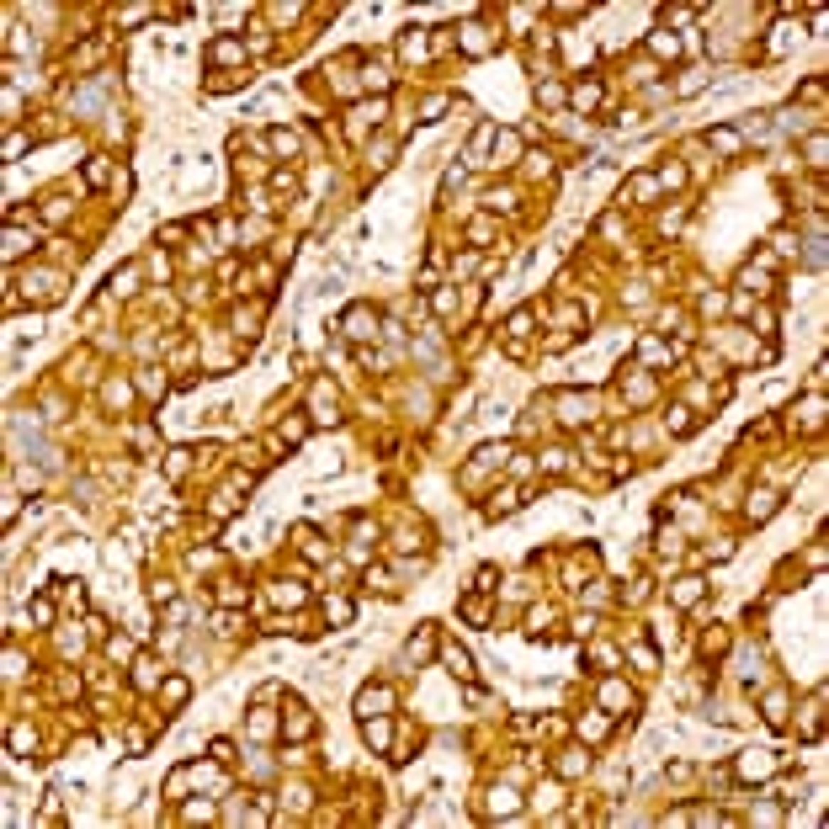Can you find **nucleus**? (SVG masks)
Wrapping results in <instances>:
<instances>
[{
    "label": "nucleus",
    "mask_w": 829,
    "mask_h": 829,
    "mask_svg": "<svg viewBox=\"0 0 829 829\" xmlns=\"http://www.w3.org/2000/svg\"><path fill=\"white\" fill-rule=\"evenodd\" d=\"M346 117H351V122H346V139H351V144H362V139H367V128H378V122L388 117V96H378V102H362V107H351Z\"/></svg>",
    "instance_id": "1"
},
{
    "label": "nucleus",
    "mask_w": 829,
    "mask_h": 829,
    "mask_svg": "<svg viewBox=\"0 0 829 829\" xmlns=\"http://www.w3.org/2000/svg\"><path fill=\"white\" fill-rule=\"evenodd\" d=\"M341 335H346V341H378L383 330H378V314L367 304H351V309H346V319H341Z\"/></svg>",
    "instance_id": "2"
},
{
    "label": "nucleus",
    "mask_w": 829,
    "mask_h": 829,
    "mask_svg": "<svg viewBox=\"0 0 829 829\" xmlns=\"http://www.w3.org/2000/svg\"><path fill=\"white\" fill-rule=\"evenodd\" d=\"M356 712H362V718H383V712H394V691H388V686H367L362 697H356Z\"/></svg>",
    "instance_id": "3"
},
{
    "label": "nucleus",
    "mask_w": 829,
    "mask_h": 829,
    "mask_svg": "<svg viewBox=\"0 0 829 829\" xmlns=\"http://www.w3.org/2000/svg\"><path fill=\"white\" fill-rule=\"evenodd\" d=\"M282 734L293 739V744H304V739L314 734V712L304 707V702H287V723H282Z\"/></svg>",
    "instance_id": "4"
},
{
    "label": "nucleus",
    "mask_w": 829,
    "mask_h": 829,
    "mask_svg": "<svg viewBox=\"0 0 829 829\" xmlns=\"http://www.w3.org/2000/svg\"><path fill=\"white\" fill-rule=\"evenodd\" d=\"M771 771H776V755H766V749H749L739 760V781H766Z\"/></svg>",
    "instance_id": "5"
},
{
    "label": "nucleus",
    "mask_w": 829,
    "mask_h": 829,
    "mask_svg": "<svg viewBox=\"0 0 829 829\" xmlns=\"http://www.w3.org/2000/svg\"><path fill=\"white\" fill-rule=\"evenodd\" d=\"M133 686L139 691H160V665L149 654H133Z\"/></svg>",
    "instance_id": "6"
},
{
    "label": "nucleus",
    "mask_w": 829,
    "mask_h": 829,
    "mask_svg": "<svg viewBox=\"0 0 829 829\" xmlns=\"http://www.w3.org/2000/svg\"><path fill=\"white\" fill-rule=\"evenodd\" d=\"M309 410H314V425H335V420H341V414H335V394H330V388H314V399H309Z\"/></svg>",
    "instance_id": "7"
},
{
    "label": "nucleus",
    "mask_w": 829,
    "mask_h": 829,
    "mask_svg": "<svg viewBox=\"0 0 829 829\" xmlns=\"http://www.w3.org/2000/svg\"><path fill=\"white\" fill-rule=\"evenodd\" d=\"M558 410H564L569 425H585L590 414H596V405H590V399H579V394H558Z\"/></svg>",
    "instance_id": "8"
},
{
    "label": "nucleus",
    "mask_w": 829,
    "mask_h": 829,
    "mask_svg": "<svg viewBox=\"0 0 829 829\" xmlns=\"http://www.w3.org/2000/svg\"><path fill=\"white\" fill-rule=\"evenodd\" d=\"M272 601L293 611V606H304V601H309V590L298 585V579H277V585H272Z\"/></svg>",
    "instance_id": "9"
},
{
    "label": "nucleus",
    "mask_w": 829,
    "mask_h": 829,
    "mask_svg": "<svg viewBox=\"0 0 829 829\" xmlns=\"http://www.w3.org/2000/svg\"><path fill=\"white\" fill-rule=\"evenodd\" d=\"M489 813H495V819H516L521 798H516V792H506V787H495V792H489Z\"/></svg>",
    "instance_id": "10"
},
{
    "label": "nucleus",
    "mask_w": 829,
    "mask_h": 829,
    "mask_svg": "<svg viewBox=\"0 0 829 829\" xmlns=\"http://www.w3.org/2000/svg\"><path fill=\"white\" fill-rule=\"evenodd\" d=\"M776 506H781V495H771V489H755V495H749V521H766V516H776Z\"/></svg>",
    "instance_id": "11"
},
{
    "label": "nucleus",
    "mask_w": 829,
    "mask_h": 829,
    "mask_svg": "<svg viewBox=\"0 0 829 829\" xmlns=\"http://www.w3.org/2000/svg\"><path fill=\"white\" fill-rule=\"evenodd\" d=\"M442 659H446V670H452L457 680H474V659H468V648L446 643V648H442Z\"/></svg>",
    "instance_id": "12"
},
{
    "label": "nucleus",
    "mask_w": 829,
    "mask_h": 829,
    "mask_svg": "<svg viewBox=\"0 0 829 829\" xmlns=\"http://www.w3.org/2000/svg\"><path fill=\"white\" fill-rule=\"evenodd\" d=\"M702 590H707V585H702L697 574H686V579H675V590H670V596H675V606H697Z\"/></svg>",
    "instance_id": "13"
},
{
    "label": "nucleus",
    "mask_w": 829,
    "mask_h": 829,
    "mask_svg": "<svg viewBox=\"0 0 829 829\" xmlns=\"http://www.w3.org/2000/svg\"><path fill=\"white\" fill-rule=\"evenodd\" d=\"M622 388H627V399H633V405H648V399H654V383H648L643 373H622Z\"/></svg>",
    "instance_id": "14"
},
{
    "label": "nucleus",
    "mask_w": 829,
    "mask_h": 829,
    "mask_svg": "<svg viewBox=\"0 0 829 829\" xmlns=\"http://www.w3.org/2000/svg\"><path fill=\"white\" fill-rule=\"evenodd\" d=\"M208 59H213V64H240V59H245V43H234V38H218V43L208 48Z\"/></svg>",
    "instance_id": "15"
},
{
    "label": "nucleus",
    "mask_w": 829,
    "mask_h": 829,
    "mask_svg": "<svg viewBox=\"0 0 829 829\" xmlns=\"http://www.w3.org/2000/svg\"><path fill=\"white\" fill-rule=\"evenodd\" d=\"M463 53H468V59L489 53V38H484V27H478V21H468V27H463Z\"/></svg>",
    "instance_id": "16"
},
{
    "label": "nucleus",
    "mask_w": 829,
    "mask_h": 829,
    "mask_svg": "<svg viewBox=\"0 0 829 829\" xmlns=\"http://www.w3.org/2000/svg\"><path fill=\"white\" fill-rule=\"evenodd\" d=\"M569 102H574L579 112H596V107H601V85H596V80L574 85V91H569Z\"/></svg>",
    "instance_id": "17"
},
{
    "label": "nucleus",
    "mask_w": 829,
    "mask_h": 829,
    "mask_svg": "<svg viewBox=\"0 0 829 829\" xmlns=\"http://www.w3.org/2000/svg\"><path fill=\"white\" fill-rule=\"evenodd\" d=\"M648 48H654L659 59H680V38L675 32H648Z\"/></svg>",
    "instance_id": "18"
},
{
    "label": "nucleus",
    "mask_w": 829,
    "mask_h": 829,
    "mask_svg": "<svg viewBox=\"0 0 829 829\" xmlns=\"http://www.w3.org/2000/svg\"><path fill=\"white\" fill-rule=\"evenodd\" d=\"M362 739L373 749H383L388 744V712H383V718H362Z\"/></svg>",
    "instance_id": "19"
},
{
    "label": "nucleus",
    "mask_w": 829,
    "mask_h": 829,
    "mask_svg": "<svg viewBox=\"0 0 829 829\" xmlns=\"http://www.w3.org/2000/svg\"><path fill=\"white\" fill-rule=\"evenodd\" d=\"M160 697H165V707H181V702L192 697V686H186L181 675H171V680H160Z\"/></svg>",
    "instance_id": "20"
},
{
    "label": "nucleus",
    "mask_w": 829,
    "mask_h": 829,
    "mask_svg": "<svg viewBox=\"0 0 829 829\" xmlns=\"http://www.w3.org/2000/svg\"><path fill=\"white\" fill-rule=\"evenodd\" d=\"M324 617H330V622H351L356 617V606H351V601H346V596H324Z\"/></svg>",
    "instance_id": "21"
},
{
    "label": "nucleus",
    "mask_w": 829,
    "mask_h": 829,
    "mask_svg": "<svg viewBox=\"0 0 829 829\" xmlns=\"http://www.w3.org/2000/svg\"><path fill=\"white\" fill-rule=\"evenodd\" d=\"M606 734H611L606 718H596V712H590V718H579V739H585V744H601Z\"/></svg>",
    "instance_id": "22"
},
{
    "label": "nucleus",
    "mask_w": 829,
    "mask_h": 829,
    "mask_svg": "<svg viewBox=\"0 0 829 829\" xmlns=\"http://www.w3.org/2000/svg\"><path fill=\"white\" fill-rule=\"evenodd\" d=\"M431 638H436V627H431V622L420 627V638H410V665H420V659H431Z\"/></svg>",
    "instance_id": "23"
},
{
    "label": "nucleus",
    "mask_w": 829,
    "mask_h": 829,
    "mask_svg": "<svg viewBox=\"0 0 829 829\" xmlns=\"http://www.w3.org/2000/svg\"><path fill=\"white\" fill-rule=\"evenodd\" d=\"M601 707H633V697H627L622 680H606V686H601Z\"/></svg>",
    "instance_id": "24"
},
{
    "label": "nucleus",
    "mask_w": 829,
    "mask_h": 829,
    "mask_svg": "<svg viewBox=\"0 0 829 829\" xmlns=\"http://www.w3.org/2000/svg\"><path fill=\"white\" fill-rule=\"evenodd\" d=\"M463 617L478 622V627L489 622V601H484V590H478V596H463Z\"/></svg>",
    "instance_id": "25"
},
{
    "label": "nucleus",
    "mask_w": 829,
    "mask_h": 829,
    "mask_svg": "<svg viewBox=\"0 0 829 829\" xmlns=\"http://www.w3.org/2000/svg\"><path fill=\"white\" fill-rule=\"evenodd\" d=\"M107 181H112V160H107V154H96V160L85 165V186H107Z\"/></svg>",
    "instance_id": "26"
},
{
    "label": "nucleus",
    "mask_w": 829,
    "mask_h": 829,
    "mask_svg": "<svg viewBox=\"0 0 829 829\" xmlns=\"http://www.w3.org/2000/svg\"><path fill=\"white\" fill-rule=\"evenodd\" d=\"M399 53H405V59H425V32L410 27L405 38H399Z\"/></svg>",
    "instance_id": "27"
},
{
    "label": "nucleus",
    "mask_w": 829,
    "mask_h": 829,
    "mask_svg": "<svg viewBox=\"0 0 829 829\" xmlns=\"http://www.w3.org/2000/svg\"><path fill=\"white\" fill-rule=\"evenodd\" d=\"M27 749H38V734H32L27 723H16L11 728V755H27Z\"/></svg>",
    "instance_id": "28"
},
{
    "label": "nucleus",
    "mask_w": 829,
    "mask_h": 829,
    "mask_svg": "<svg viewBox=\"0 0 829 829\" xmlns=\"http://www.w3.org/2000/svg\"><path fill=\"white\" fill-rule=\"evenodd\" d=\"M521 500H526L521 489H506V495H500V489H495V500H489V516H506V510H516Z\"/></svg>",
    "instance_id": "29"
},
{
    "label": "nucleus",
    "mask_w": 829,
    "mask_h": 829,
    "mask_svg": "<svg viewBox=\"0 0 829 829\" xmlns=\"http://www.w3.org/2000/svg\"><path fill=\"white\" fill-rule=\"evenodd\" d=\"M272 149L293 160V154H298V133H293V128H272Z\"/></svg>",
    "instance_id": "30"
},
{
    "label": "nucleus",
    "mask_w": 829,
    "mask_h": 829,
    "mask_svg": "<svg viewBox=\"0 0 829 829\" xmlns=\"http://www.w3.org/2000/svg\"><path fill=\"white\" fill-rule=\"evenodd\" d=\"M766 723H787V691H771L766 697Z\"/></svg>",
    "instance_id": "31"
},
{
    "label": "nucleus",
    "mask_w": 829,
    "mask_h": 829,
    "mask_svg": "<svg viewBox=\"0 0 829 829\" xmlns=\"http://www.w3.org/2000/svg\"><path fill=\"white\" fill-rule=\"evenodd\" d=\"M590 766V755H579V749H569L564 760H558V776H579V771Z\"/></svg>",
    "instance_id": "32"
},
{
    "label": "nucleus",
    "mask_w": 829,
    "mask_h": 829,
    "mask_svg": "<svg viewBox=\"0 0 829 829\" xmlns=\"http://www.w3.org/2000/svg\"><path fill=\"white\" fill-rule=\"evenodd\" d=\"M665 425H670L675 436H691V431H697V420H691L686 410H670V414H665Z\"/></svg>",
    "instance_id": "33"
},
{
    "label": "nucleus",
    "mask_w": 829,
    "mask_h": 829,
    "mask_svg": "<svg viewBox=\"0 0 829 829\" xmlns=\"http://www.w3.org/2000/svg\"><path fill=\"white\" fill-rule=\"evenodd\" d=\"M27 617L38 622V627H48V622H53V601H48V596H38V601L27 606Z\"/></svg>",
    "instance_id": "34"
},
{
    "label": "nucleus",
    "mask_w": 829,
    "mask_h": 829,
    "mask_svg": "<svg viewBox=\"0 0 829 829\" xmlns=\"http://www.w3.org/2000/svg\"><path fill=\"white\" fill-rule=\"evenodd\" d=\"M510 154H516V133H500V144H495V160H489V165H510Z\"/></svg>",
    "instance_id": "35"
},
{
    "label": "nucleus",
    "mask_w": 829,
    "mask_h": 829,
    "mask_svg": "<svg viewBox=\"0 0 829 829\" xmlns=\"http://www.w3.org/2000/svg\"><path fill=\"white\" fill-rule=\"evenodd\" d=\"M803 154H808V165H813V171H824V133H813V139L803 144Z\"/></svg>",
    "instance_id": "36"
},
{
    "label": "nucleus",
    "mask_w": 829,
    "mask_h": 829,
    "mask_svg": "<svg viewBox=\"0 0 829 829\" xmlns=\"http://www.w3.org/2000/svg\"><path fill=\"white\" fill-rule=\"evenodd\" d=\"M27 245H32V240H27V234L16 229V223H11V229H6V255H21V250H27Z\"/></svg>",
    "instance_id": "37"
},
{
    "label": "nucleus",
    "mask_w": 829,
    "mask_h": 829,
    "mask_svg": "<svg viewBox=\"0 0 829 829\" xmlns=\"http://www.w3.org/2000/svg\"><path fill=\"white\" fill-rule=\"evenodd\" d=\"M712 144H718L723 154H734V149H739V133H734V128H712Z\"/></svg>",
    "instance_id": "38"
},
{
    "label": "nucleus",
    "mask_w": 829,
    "mask_h": 829,
    "mask_svg": "<svg viewBox=\"0 0 829 829\" xmlns=\"http://www.w3.org/2000/svg\"><path fill=\"white\" fill-rule=\"evenodd\" d=\"M133 277H139V272H133V266H122V272H112V293H128V287H133Z\"/></svg>",
    "instance_id": "39"
},
{
    "label": "nucleus",
    "mask_w": 829,
    "mask_h": 829,
    "mask_svg": "<svg viewBox=\"0 0 829 829\" xmlns=\"http://www.w3.org/2000/svg\"><path fill=\"white\" fill-rule=\"evenodd\" d=\"M208 755L218 760V766H229V760H234V744H229V739H213V744H208Z\"/></svg>",
    "instance_id": "40"
},
{
    "label": "nucleus",
    "mask_w": 829,
    "mask_h": 829,
    "mask_svg": "<svg viewBox=\"0 0 829 829\" xmlns=\"http://www.w3.org/2000/svg\"><path fill=\"white\" fill-rule=\"evenodd\" d=\"M489 139H495V128H478V133H474V165H484V149H489Z\"/></svg>",
    "instance_id": "41"
},
{
    "label": "nucleus",
    "mask_w": 829,
    "mask_h": 829,
    "mask_svg": "<svg viewBox=\"0 0 829 829\" xmlns=\"http://www.w3.org/2000/svg\"><path fill=\"white\" fill-rule=\"evenodd\" d=\"M186 457H192V452H171V457H165V478H181L186 474Z\"/></svg>",
    "instance_id": "42"
},
{
    "label": "nucleus",
    "mask_w": 829,
    "mask_h": 829,
    "mask_svg": "<svg viewBox=\"0 0 829 829\" xmlns=\"http://www.w3.org/2000/svg\"><path fill=\"white\" fill-rule=\"evenodd\" d=\"M506 330H510V335H526V330H532V309H516V314H510V324H506Z\"/></svg>",
    "instance_id": "43"
},
{
    "label": "nucleus",
    "mask_w": 829,
    "mask_h": 829,
    "mask_svg": "<svg viewBox=\"0 0 829 829\" xmlns=\"http://www.w3.org/2000/svg\"><path fill=\"white\" fill-rule=\"evenodd\" d=\"M139 388H144L149 399H160V394H165V378H154V373H139Z\"/></svg>",
    "instance_id": "44"
},
{
    "label": "nucleus",
    "mask_w": 829,
    "mask_h": 829,
    "mask_svg": "<svg viewBox=\"0 0 829 829\" xmlns=\"http://www.w3.org/2000/svg\"><path fill=\"white\" fill-rule=\"evenodd\" d=\"M495 579H500V569H495V564H484V569L474 574V590H495Z\"/></svg>",
    "instance_id": "45"
},
{
    "label": "nucleus",
    "mask_w": 829,
    "mask_h": 829,
    "mask_svg": "<svg viewBox=\"0 0 829 829\" xmlns=\"http://www.w3.org/2000/svg\"><path fill=\"white\" fill-rule=\"evenodd\" d=\"M64 213H70V203H64V197H48V208H43V218H48V223H64Z\"/></svg>",
    "instance_id": "46"
},
{
    "label": "nucleus",
    "mask_w": 829,
    "mask_h": 829,
    "mask_svg": "<svg viewBox=\"0 0 829 829\" xmlns=\"http://www.w3.org/2000/svg\"><path fill=\"white\" fill-rule=\"evenodd\" d=\"M654 181H659V186H680V181H686V171H680V165H665Z\"/></svg>",
    "instance_id": "47"
},
{
    "label": "nucleus",
    "mask_w": 829,
    "mask_h": 829,
    "mask_svg": "<svg viewBox=\"0 0 829 829\" xmlns=\"http://www.w3.org/2000/svg\"><path fill=\"white\" fill-rule=\"evenodd\" d=\"M654 192H659L654 176H633V197H654Z\"/></svg>",
    "instance_id": "48"
},
{
    "label": "nucleus",
    "mask_w": 829,
    "mask_h": 829,
    "mask_svg": "<svg viewBox=\"0 0 829 829\" xmlns=\"http://www.w3.org/2000/svg\"><path fill=\"white\" fill-rule=\"evenodd\" d=\"M107 654L112 659H133V643H128V638H107Z\"/></svg>",
    "instance_id": "49"
},
{
    "label": "nucleus",
    "mask_w": 829,
    "mask_h": 829,
    "mask_svg": "<svg viewBox=\"0 0 829 829\" xmlns=\"http://www.w3.org/2000/svg\"><path fill=\"white\" fill-rule=\"evenodd\" d=\"M245 601H250V590H240V585L229 579V590H223V606H245Z\"/></svg>",
    "instance_id": "50"
},
{
    "label": "nucleus",
    "mask_w": 829,
    "mask_h": 829,
    "mask_svg": "<svg viewBox=\"0 0 829 829\" xmlns=\"http://www.w3.org/2000/svg\"><path fill=\"white\" fill-rule=\"evenodd\" d=\"M537 96H542V102H553V107H558V102H564L569 91H564V85H553V80H547V85H537Z\"/></svg>",
    "instance_id": "51"
},
{
    "label": "nucleus",
    "mask_w": 829,
    "mask_h": 829,
    "mask_svg": "<svg viewBox=\"0 0 829 829\" xmlns=\"http://www.w3.org/2000/svg\"><path fill=\"white\" fill-rule=\"evenodd\" d=\"M457 309V293H452V287H442V293H436V314H452Z\"/></svg>",
    "instance_id": "52"
},
{
    "label": "nucleus",
    "mask_w": 829,
    "mask_h": 829,
    "mask_svg": "<svg viewBox=\"0 0 829 829\" xmlns=\"http://www.w3.org/2000/svg\"><path fill=\"white\" fill-rule=\"evenodd\" d=\"M702 648H707V654H723V648H728V633H707V638H702Z\"/></svg>",
    "instance_id": "53"
},
{
    "label": "nucleus",
    "mask_w": 829,
    "mask_h": 829,
    "mask_svg": "<svg viewBox=\"0 0 829 829\" xmlns=\"http://www.w3.org/2000/svg\"><path fill=\"white\" fill-rule=\"evenodd\" d=\"M21 149H27V133H11V139H6V160H16Z\"/></svg>",
    "instance_id": "54"
},
{
    "label": "nucleus",
    "mask_w": 829,
    "mask_h": 829,
    "mask_svg": "<svg viewBox=\"0 0 829 829\" xmlns=\"http://www.w3.org/2000/svg\"><path fill=\"white\" fill-rule=\"evenodd\" d=\"M367 91L383 96V91H388V75H383V70H367Z\"/></svg>",
    "instance_id": "55"
},
{
    "label": "nucleus",
    "mask_w": 829,
    "mask_h": 829,
    "mask_svg": "<svg viewBox=\"0 0 829 829\" xmlns=\"http://www.w3.org/2000/svg\"><path fill=\"white\" fill-rule=\"evenodd\" d=\"M149 596H154V601H171V596H176V585H171V579H154V585H149Z\"/></svg>",
    "instance_id": "56"
},
{
    "label": "nucleus",
    "mask_w": 829,
    "mask_h": 829,
    "mask_svg": "<svg viewBox=\"0 0 829 829\" xmlns=\"http://www.w3.org/2000/svg\"><path fill=\"white\" fill-rule=\"evenodd\" d=\"M181 787H186V766L171 771V781H165V792H171V798H181Z\"/></svg>",
    "instance_id": "57"
},
{
    "label": "nucleus",
    "mask_w": 829,
    "mask_h": 829,
    "mask_svg": "<svg viewBox=\"0 0 829 829\" xmlns=\"http://www.w3.org/2000/svg\"><path fill=\"white\" fill-rule=\"evenodd\" d=\"M643 356H648V362H670V351L659 341H643Z\"/></svg>",
    "instance_id": "58"
},
{
    "label": "nucleus",
    "mask_w": 829,
    "mask_h": 829,
    "mask_svg": "<svg viewBox=\"0 0 829 829\" xmlns=\"http://www.w3.org/2000/svg\"><path fill=\"white\" fill-rule=\"evenodd\" d=\"M442 112H446V96H431V102H425V122H436Z\"/></svg>",
    "instance_id": "59"
},
{
    "label": "nucleus",
    "mask_w": 829,
    "mask_h": 829,
    "mask_svg": "<svg viewBox=\"0 0 829 829\" xmlns=\"http://www.w3.org/2000/svg\"><path fill=\"white\" fill-rule=\"evenodd\" d=\"M250 734L266 739V734H272V718H266V712H255V718H250Z\"/></svg>",
    "instance_id": "60"
},
{
    "label": "nucleus",
    "mask_w": 829,
    "mask_h": 829,
    "mask_svg": "<svg viewBox=\"0 0 829 829\" xmlns=\"http://www.w3.org/2000/svg\"><path fill=\"white\" fill-rule=\"evenodd\" d=\"M272 186H277V192H298V181H293L287 171H277V176H272Z\"/></svg>",
    "instance_id": "61"
},
{
    "label": "nucleus",
    "mask_w": 829,
    "mask_h": 829,
    "mask_svg": "<svg viewBox=\"0 0 829 829\" xmlns=\"http://www.w3.org/2000/svg\"><path fill=\"white\" fill-rule=\"evenodd\" d=\"M304 431H309V425H304V420H287V431H282V436H287V442H293V446H298V442H304Z\"/></svg>",
    "instance_id": "62"
}]
</instances>
